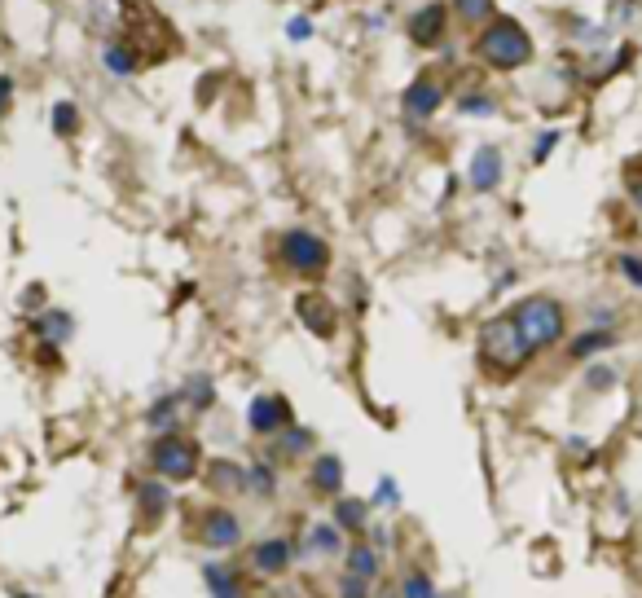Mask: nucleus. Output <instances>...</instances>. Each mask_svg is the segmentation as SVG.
<instances>
[{
  "mask_svg": "<svg viewBox=\"0 0 642 598\" xmlns=\"http://www.w3.org/2000/svg\"><path fill=\"white\" fill-rule=\"evenodd\" d=\"M471 58L489 71H524L537 58V44L528 36V27L511 14L489 18L480 31H471Z\"/></svg>",
  "mask_w": 642,
  "mask_h": 598,
  "instance_id": "f257e3e1",
  "label": "nucleus"
},
{
  "mask_svg": "<svg viewBox=\"0 0 642 598\" xmlns=\"http://www.w3.org/2000/svg\"><path fill=\"white\" fill-rule=\"evenodd\" d=\"M475 352H480L484 370L497 374V379H511V374H519L528 365V357H533V352L524 348V339H519L511 313H497L484 321L480 339H475Z\"/></svg>",
  "mask_w": 642,
  "mask_h": 598,
  "instance_id": "f03ea898",
  "label": "nucleus"
},
{
  "mask_svg": "<svg viewBox=\"0 0 642 598\" xmlns=\"http://www.w3.org/2000/svg\"><path fill=\"white\" fill-rule=\"evenodd\" d=\"M511 321H515V330L528 352H546V348H555L563 339V330H568V308L550 295H528L511 308Z\"/></svg>",
  "mask_w": 642,
  "mask_h": 598,
  "instance_id": "7ed1b4c3",
  "label": "nucleus"
},
{
  "mask_svg": "<svg viewBox=\"0 0 642 598\" xmlns=\"http://www.w3.org/2000/svg\"><path fill=\"white\" fill-rule=\"evenodd\" d=\"M198 462H203V449H198L190 436H181V431H168V436H159L150 445V467H154L159 480H168V484L194 480Z\"/></svg>",
  "mask_w": 642,
  "mask_h": 598,
  "instance_id": "20e7f679",
  "label": "nucleus"
},
{
  "mask_svg": "<svg viewBox=\"0 0 642 598\" xmlns=\"http://www.w3.org/2000/svg\"><path fill=\"white\" fill-rule=\"evenodd\" d=\"M278 251H282V264L295 273V278H321V273L330 269V247H326V238L313 234V229H286Z\"/></svg>",
  "mask_w": 642,
  "mask_h": 598,
  "instance_id": "39448f33",
  "label": "nucleus"
},
{
  "mask_svg": "<svg viewBox=\"0 0 642 598\" xmlns=\"http://www.w3.org/2000/svg\"><path fill=\"white\" fill-rule=\"evenodd\" d=\"M449 0H427V5H418L414 14L405 18V36L409 44H418V49H440L445 44V31H449Z\"/></svg>",
  "mask_w": 642,
  "mask_h": 598,
  "instance_id": "423d86ee",
  "label": "nucleus"
},
{
  "mask_svg": "<svg viewBox=\"0 0 642 598\" xmlns=\"http://www.w3.org/2000/svg\"><path fill=\"white\" fill-rule=\"evenodd\" d=\"M449 102V93H445V80L440 75H414V80L405 84V93H401V110H405V119H414V124H423V119H436V110Z\"/></svg>",
  "mask_w": 642,
  "mask_h": 598,
  "instance_id": "0eeeda50",
  "label": "nucleus"
},
{
  "mask_svg": "<svg viewBox=\"0 0 642 598\" xmlns=\"http://www.w3.org/2000/svg\"><path fill=\"white\" fill-rule=\"evenodd\" d=\"M295 423V414H291V401L278 392H260V396H251V405H247V427L256 431V436L264 440H273L278 431H286Z\"/></svg>",
  "mask_w": 642,
  "mask_h": 598,
  "instance_id": "6e6552de",
  "label": "nucleus"
},
{
  "mask_svg": "<svg viewBox=\"0 0 642 598\" xmlns=\"http://www.w3.org/2000/svg\"><path fill=\"white\" fill-rule=\"evenodd\" d=\"M295 317L304 321L308 335L317 339H335L339 335V308L330 304L326 291H300L295 295Z\"/></svg>",
  "mask_w": 642,
  "mask_h": 598,
  "instance_id": "1a4fd4ad",
  "label": "nucleus"
},
{
  "mask_svg": "<svg viewBox=\"0 0 642 598\" xmlns=\"http://www.w3.org/2000/svg\"><path fill=\"white\" fill-rule=\"evenodd\" d=\"M198 541L207 550H234L242 541V519L234 511H225V506H212V511L198 515Z\"/></svg>",
  "mask_w": 642,
  "mask_h": 598,
  "instance_id": "9d476101",
  "label": "nucleus"
},
{
  "mask_svg": "<svg viewBox=\"0 0 642 598\" xmlns=\"http://www.w3.org/2000/svg\"><path fill=\"white\" fill-rule=\"evenodd\" d=\"M502 172H506V163H502V150L497 146H475L471 150V163H467V185L475 194H489L497 190V181H502Z\"/></svg>",
  "mask_w": 642,
  "mask_h": 598,
  "instance_id": "9b49d317",
  "label": "nucleus"
},
{
  "mask_svg": "<svg viewBox=\"0 0 642 598\" xmlns=\"http://www.w3.org/2000/svg\"><path fill=\"white\" fill-rule=\"evenodd\" d=\"M291 563H295V546L286 537H269L251 550V568H256L260 577H282Z\"/></svg>",
  "mask_w": 642,
  "mask_h": 598,
  "instance_id": "f8f14e48",
  "label": "nucleus"
},
{
  "mask_svg": "<svg viewBox=\"0 0 642 598\" xmlns=\"http://www.w3.org/2000/svg\"><path fill=\"white\" fill-rule=\"evenodd\" d=\"M102 66L110 75H115V80H132V75H141L146 71V62H141V53L132 49V44L119 36V40H106L102 44Z\"/></svg>",
  "mask_w": 642,
  "mask_h": 598,
  "instance_id": "ddd939ff",
  "label": "nucleus"
},
{
  "mask_svg": "<svg viewBox=\"0 0 642 598\" xmlns=\"http://www.w3.org/2000/svg\"><path fill=\"white\" fill-rule=\"evenodd\" d=\"M304 555H308V559H335V555H343V537H339V524H335V519L308 524Z\"/></svg>",
  "mask_w": 642,
  "mask_h": 598,
  "instance_id": "4468645a",
  "label": "nucleus"
},
{
  "mask_svg": "<svg viewBox=\"0 0 642 598\" xmlns=\"http://www.w3.org/2000/svg\"><path fill=\"white\" fill-rule=\"evenodd\" d=\"M31 330L40 335V343H53V348H62V343L75 335V321H71V313H62V308H44V313L31 317Z\"/></svg>",
  "mask_w": 642,
  "mask_h": 598,
  "instance_id": "2eb2a0df",
  "label": "nucleus"
},
{
  "mask_svg": "<svg viewBox=\"0 0 642 598\" xmlns=\"http://www.w3.org/2000/svg\"><path fill=\"white\" fill-rule=\"evenodd\" d=\"M612 348H616V330L590 326V330H581V335L568 343V357H572V361H590V357H599V352H612Z\"/></svg>",
  "mask_w": 642,
  "mask_h": 598,
  "instance_id": "dca6fc26",
  "label": "nucleus"
},
{
  "mask_svg": "<svg viewBox=\"0 0 642 598\" xmlns=\"http://www.w3.org/2000/svg\"><path fill=\"white\" fill-rule=\"evenodd\" d=\"M317 445V436L308 427H286V431H278L273 436V449H269V458H278V462H286V458H300V453H308Z\"/></svg>",
  "mask_w": 642,
  "mask_h": 598,
  "instance_id": "f3484780",
  "label": "nucleus"
},
{
  "mask_svg": "<svg viewBox=\"0 0 642 598\" xmlns=\"http://www.w3.org/2000/svg\"><path fill=\"white\" fill-rule=\"evenodd\" d=\"M181 409H185L181 392H168V396H159V401L150 405V414H146L150 431H159V436H168V431H176V427H181Z\"/></svg>",
  "mask_w": 642,
  "mask_h": 598,
  "instance_id": "a211bd4d",
  "label": "nucleus"
},
{
  "mask_svg": "<svg viewBox=\"0 0 642 598\" xmlns=\"http://www.w3.org/2000/svg\"><path fill=\"white\" fill-rule=\"evenodd\" d=\"M313 489L321 497H339L343 493V462L335 458V453H321V458H313Z\"/></svg>",
  "mask_w": 642,
  "mask_h": 598,
  "instance_id": "6ab92c4d",
  "label": "nucleus"
},
{
  "mask_svg": "<svg viewBox=\"0 0 642 598\" xmlns=\"http://www.w3.org/2000/svg\"><path fill=\"white\" fill-rule=\"evenodd\" d=\"M168 502H172V493H168V484H154L146 480L137 489V506H141V524H159L163 515H168Z\"/></svg>",
  "mask_w": 642,
  "mask_h": 598,
  "instance_id": "aec40b11",
  "label": "nucleus"
},
{
  "mask_svg": "<svg viewBox=\"0 0 642 598\" xmlns=\"http://www.w3.org/2000/svg\"><path fill=\"white\" fill-rule=\"evenodd\" d=\"M449 14L462 22V27L480 31L489 18H497L502 9H497V0H449Z\"/></svg>",
  "mask_w": 642,
  "mask_h": 598,
  "instance_id": "412c9836",
  "label": "nucleus"
},
{
  "mask_svg": "<svg viewBox=\"0 0 642 598\" xmlns=\"http://www.w3.org/2000/svg\"><path fill=\"white\" fill-rule=\"evenodd\" d=\"M207 484H212L216 493H247V467H238V462H212L207 467Z\"/></svg>",
  "mask_w": 642,
  "mask_h": 598,
  "instance_id": "4be33fe9",
  "label": "nucleus"
},
{
  "mask_svg": "<svg viewBox=\"0 0 642 598\" xmlns=\"http://www.w3.org/2000/svg\"><path fill=\"white\" fill-rule=\"evenodd\" d=\"M365 515H370V506L361 502V497H335V524H339V533H365Z\"/></svg>",
  "mask_w": 642,
  "mask_h": 598,
  "instance_id": "5701e85b",
  "label": "nucleus"
},
{
  "mask_svg": "<svg viewBox=\"0 0 642 598\" xmlns=\"http://www.w3.org/2000/svg\"><path fill=\"white\" fill-rule=\"evenodd\" d=\"M49 128H53V137H62V141L80 137V128H84V119H80V106H75L71 97H62V102H53Z\"/></svg>",
  "mask_w": 642,
  "mask_h": 598,
  "instance_id": "b1692460",
  "label": "nucleus"
},
{
  "mask_svg": "<svg viewBox=\"0 0 642 598\" xmlns=\"http://www.w3.org/2000/svg\"><path fill=\"white\" fill-rule=\"evenodd\" d=\"M343 555H348V577H361V581L379 577V559H374L370 546H361V541H357V546H348Z\"/></svg>",
  "mask_w": 642,
  "mask_h": 598,
  "instance_id": "393cba45",
  "label": "nucleus"
},
{
  "mask_svg": "<svg viewBox=\"0 0 642 598\" xmlns=\"http://www.w3.org/2000/svg\"><path fill=\"white\" fill-rule=\"evenodd\" d=\"M207 585H212V598H242V585H238V577L234 572H220L216 563H207Z\"/></svg>",
  "mask_w": 642,
  "mask_h": 598,
  "instance_id": "a878e982",
  "label": "nucleus"
},
{
  "mask_svg": "<svg viewBox=\"0 0 642 598\" xmlns=\"http://www.w3.org/2000/svg\"><path fill=\"white\" fill-rule=\"evenodd\" d=\"M181 401L190 405V409H207V405L216 401V392H212V379H203V374H194V379L181 387Z\"/></svg>",
  "mask_w": 642,
  "mask_h": 598,
  "instance_id": "bb28decb",
  "label": "nucleus"
},
{
  "mask_svg": "<svg viewBox=\"0 0 642 598\" xmlns=\"http://www.w3.org/2000/svg\"><path fill=\"white\" fill-rule=\"evenodd\" d=\"M273 489H278V475H273L269 462H256V467H247V493L273 497Z\"/></svg>",
  "mask_w": 642,
  "mask_h": 598,
  "instance_id": "cd10ccee",
  "label": "nucleus"
},
{
  "mask_svg": "<svg viewBox=\"0 0 642 598\" xmlns=\"http://www.w3.org/2000/svg\"><path fill=\"white\" fill-rule=\"evenodd\" d=\"M458 115L489 119V115H497V102H493L489 93H462V97H458Z\"/></svg>",
  "mask_w": 642,
  "mask_h": 598,
  "instance_id": "c85d7f7f",
  "label": "nucleus"
},
{
  "mask_svg": "<svg viewBox=\"0 0 642 598\" xmlns=\"http://www.w3.org/2000/svg\"><path fill=\"white\" fill-rule=\"evenodd\" d=\"M401 598H436V585H431L427 572H405V581H401Z\"/></svg>",
  "mask_w": 642,
  "mask_h": 598,
  "instance_id": "c756f323",
  "label": "nucleus"
},
{
  "mask_svg": "<svg viewBox=\"0 0 642 598\" xmlns=\"http://www.w3.org/2000/svg\"><path fill=\"white\" fill-rule=\"evenodd\" d=\"M585 387H594V392H607V387H616V370H612V365H594V370L585 374Z\"/></svg>",
  "mask_w": 642,
  "mask_h": 598,
  "instance_id": "7c9ffc66",
  "label": "nucleus"
},
{
  "mask_svg": "<svg viewBox=\"0 0 642 598\" xmlns=\"http://www.w3.org/2000/svg\"><path fill=\"white\" fill-rule=\"evenodd\" d=\"M14 93H18V84H14V75L9 71H0V119L14 110Z\"/></svg>",
  "mask_w": 642,
  "mask_h": 598,
  "instance_id": "2f4dec72",
  "label": "nucleus"
},
{
  "mask_svg": "<svg viewBox=\"0 0 642 598\" xmlns=\"http://www.w3.org/2000/svg\"><path fill=\"white\" fill-rule=\"evenodd\" d=\"M555 146H559V132L550 128V132H541L537 137V146H533V163H546L550 154H555Z\"/></svg>",
  "mask_w": 642,
  "mask_h": 598,
  "instance_id": "473e14b6",
  "label": "nucleus"
},
{
  "mask_svg": "<svg viewBox=\"0 0 642 598\" xmlns=\"http://www.w3.org/2000/svg\"><path fill=\"white\" fill-rule=\"evenodd\" d=\"M616 264H621V273H625V278H629V282H634L638 291H642V256H634V251H625V256L616 260Z\"/></svg>",
  "mask_w": 642,
  "mask_h": 598,
  "instance_id": "72a5a7b5",
  "label": "nucleus"
},
{
  "mask_svg": "<svg viewBox=\"0 0 642 598\" xmlns=\"http://www.w3.org/2000/svg\"><path fill=\"white\" fill-rule=\"evenodd\" d=\"M339 594H343V598H370V581H361V577H343Z\"/></svg>",
  "mask_w": 642,
  "mask_h": 598,
  "instance_id": "f704fd0d",
  "label": "nucleus"
},
{
  "mask_svg": "<svg viewBox=\"0 0 642 598\" xmlns=\"http://www.w3.org/2000/svg\"><path fill=\"white\" fill-rule=\"evenodd\" d=\"M286 36H291L295 44L308 40V36H313V22H308V18H291V22H286Z\"/></svg>",
  "mask_w": 642,
  "mask_h": 598,
  "instance_id": "c9c22d12",
  "label": "nucleus"
},
{
  "mask_svg": "<svg viewBox=\"0 0 642 598\" xmlns=\"http://www.w3.org/2000/svg\"><path fill=\"white\" fill-rule=\"evenodd\" d=\"M379 502L396 506V484H392V480H379Z\"/></svg>",
  "mask_w": 642,
  "mask_h": 598,
  "instance_id": "e433bc0d",
  "label": "nucleus"
},
{
  "mask_svg": "<svg viewBox=\"0 0 642 598\" xmlns=\"http://www.w3.org/2000/svg\"><path fill=\"white\" fill-rule=\"evenodd\" d=\"M629 194H634V203L642 207V181H629Z\"/></svg>",
  "mask_w": 642,
  "mask_h": 598,
  "instance_id": "4c0bfd02",
  "label": "nucleus"
},
{
  "mask_svg": "<svg viewBox=\"0 0 642 598\" xmlns=\"http://www.w3.org/2000/svg\"><path fill=\"white\" fill-rule=\"evenodd\" d=\"M14 598H36V594H22V590H14Z\"/></svg>",
  "mask_w": 642,
  "mask_h": 598,
  "instance_id": "58836bf2",
  "label": "nucleus"
}]
</instances>
